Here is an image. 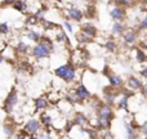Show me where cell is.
Returning <instances> with one entry per match:
<instances>
[{"label": "cell", "instance_id": "obj_1", "mask_svg": "<svg viewBox=\"0 0 147 139\" xmlns=\"http://www.w3.org/2000/svg\"><path fill=\"white\" fill-rule=\"evenodd\" d=\"M52 41L49 40L48 38H44V39H40V43H38L32 49V56L38 59H41V58H47V57L51 54L52 52Z\"/></svg>", "mask_w": 147, "mask_h": 139}, {"label": "cell", "instance_id": "obj_2", "mask_svg": "<svg viewBox=\"0 0 147 139\" xmlns=\"http://www.w3.org/2000/svg\"><path fill=\"white\" fill-rule=\"evenodd\" d=\"M56 75L58 77L63 79L65 81H72L74 77H75V70L70 64H63V66L58 67L56 70Z\"/></svg>", "mask_w": 147, "mask_h": 139}, {"label": "cell", "instance_id": "obj_3", "mask_svg": "<svg viewBox=\"0 0 147 139\" xmlns=\"http://www.w3.org/2000/svg\"><path fill=\"white\" fill-rule=\"evenodd\" d=\"M18 102V95L17 93H16L14 90L12 91V93L9 94V95L7 97V99H5V103H4V111L5 112H12L13 107L17 104Z\"/></svg>", "mask_w": 147, "mask_h": 139}, {"label": "cell", "instance_id": "obj_4", "mask_svg": "<svg viewBox=\"0 0 147 139\" xmlns=\"http://www.w3.org/2000/svg\"><path fill=\"white\" fill-rule=\"evenodd\" d=\"M39 129H40V122H39L38 120H28L25 126V132L27 133L30 137L32 134H35V133H38Z\"/></svg>", "mask_w": 147, "mask_h": 139}, {"label": "cell", "instance_id": "obj_5", "mask_svg": "<svg viewBox=\"0 0 147 139\" xmlns=\"http://www.w3.org/2000/svg\"><path fill=\"white\" fill-rule=\"evenodd\" d=\"M67 14H69V17L74 21H80L81 18H83V13H81L78 8H69V9H67Z\"/></svg>", "mask_w": 147, "mask_h": 139}, {"label": "cell", "instance_id": "obj_6", "mask_svg": "<svg viewBox=\"0 0 147 139\" xmlns=\"http://www.w3.org/2000/svg\"><path fill=\"white\" fill-rule=\"evenodd\" d=\"M75 93L80 97V99H85V98H88L89 97V91L86 90V88L85 86H83V85H79L78 88L75 89Z\"/></svg>", "mask_w": 147, "mask_h": 139}, {"label": "cell", "instance_id": "obj_7", "mask_svg": "<svg viewBox=\"0 0 147 139\" xmlns=\"http://www.w3.org/2000/svg\"><path fill=\"white\" fill-rule=\"evenodd\" d=\"M47 106H48V101H47V98H44V97H41V98H38L35 101V108H36V111H39V109H43V108H47Z\"/></svg>", "mask_w": 147, "mask_h": 139}, {"label": "cell", "instance_id": "obj_8", "mask_svg": "<svg viewBox=\"0 0 147 139\" xmlns=\"http://www.w3.org/2000/svg\"><path fill=\"white\" fill-rule=\"evenodd\" d=\"M13 8H14L16 10H20V12H26L27 5H26V3L22 1V0H16V1L13 3Z\"/></svg>", "mask_w": 147, "mask_h": 139}, {"label": "cell", "instance_id": "obj_9", "mask_svg": "<svg viewBox=\"0 0 147 139\" xmlns=\"http://www.w3.org/2000/svg\"><path fill=\"white\" fill-rule=\"evenodd\" d=\"M112 112H111V108L107 106H103L101 107V109H99V116L101 117H106V119H109V117H111Z\"/></svg>", "mask_w": 147, "mask_h": 139}, {"label": "cell", "instance_id": "obj_10", "mask_svg": "<svg viewBox=\"0 0 147 139\" xmlns=\"http://www.w3.org/2000/svg\"><path fill=\"white\" fill-rule=\"evenodd\" d=\"M40 121H41V124L45 125V126H51L52 122H53V120H52V117L49 116V115L43 113V115L40 116Z\"/></svg>", "mask_w": 147, "mask_h": 139}, {"label": "cell", "instance_id": "obj_11", "mask_svg": "<svg viewBox=\"0 0 147 139\" xmlns=\"http://www.w3.org/2000/svg\"><path fill=\"white\" fill-rule=\"evenodd\" d=\"M27 38L32 41H39L41 39V35H40V32H36V31H28Z\"/></svg>", "mask_w": 147, "mask_h": 139}, {"label": "cell", "instance_id": "obj_12", "mask_svg": "<svg viewBox=\"0 0 147 139\" xmlns=\"http://www.w3.org/2000/svg\"><path fill=\"white\" fill-rule=\"evenodd\" d=\"M83 32L85 34V35L88 36V38H92V36L96 35V30H94L93 26H84Z\"/></svg>", "mask_w": 147, "mask_h": 139}, {"label": "cell", "instance_id": "obj_13", "mask_svg": "<svg viewBox=\"0 0 147 139\" xmlns=\"http://www.w3.org/2000/svg\"><path fill=\"white\" fill-rule=\"evenodd\" d=\"M111 15H112V18H115V19H121L123 18V10L120 9V8H115V9L111 12Z\"/></svg>", "mask_w": 147, "mask_h": 139}, {"label": "cell", "instance_id": "obj_14", "mask_svg": "<svg viewBox=\"0 0 147 139\" xmlns=\"http://www.w3.org/2000/svg\"><path fill=\"white\" fill-rule=\"evenodd\" d=\"M75 121L78 125H81V126H84V125H86V119L83 116L81 113H78L75 117Z\"/></svg>", "mask_w": 147, "mask_h": 139}, {"label": "cell", "instance_id": "obj_15", "mask_svg": "<svg viewBox=\"0 0 147 139\" xmlns=\"http://www.w3.org/2000/svg\"><path fill=\"white\" fill-rule=\"evenodd\" d=\"M17 49L20 52H27L28 45L26 43H23V41H20V43H18V45H17Z\"/></svg>", "mask_w": 147, "mask_h": 139}, {"label": "cell", "instance_id": "obj_16", "mask_svg": "<svg viewBox=\"0 0 147 139\" xmlns=\"http://www.w3.org/2000/svg\"><path fill=\"white\" fill-rule=\"evenodd\" d=\"M110 83H111L112 85H120L121 80H120V77H117V76H110Z\"/></svg>", "mask_w": 147, "mask_h": 139}, {"label": "cell", "instance_id": "obj_17", "mask_svg": "<svg viewBox=\"0 0 147 139\" xmlns=\"http://www.w3.org/2000/svg\"><path fill=\"white\" fill-rule=\"evenodd\" d=\"M9 32V26L8 23H1L0 25V34H8Z\"/></svg>", "mask_w": 147, "mask_h": 139}, {"label": "cell", "instance_id": "obj_18", "mask_svg": "<svg viewBox=\"0 0 147 139\" xmlns=\"http://www.w3.org/2000/svg\"><path fill=\"white\" fill-rule=\"evenodd\" d=\"M134 39H136V35L133 32H127V34H125V40H127V41L132 43V41H134Z\"/></svg>", "mask_w": 147, "mask_h": 139}, {"label": "cell", "instance_id": "obj_19", "mask_svg": "<svg viewBox=\"0 0 147 139\" xmlns=\"http://www.w3.org/2000/svg\"><path fill=\"white\" fill-rule=\"evenodd\" d=\"M43 27L45 28V30H51L52 27H56V25L52 22H49V21H44L43 22Z\"/></svg>", "mask_w": 147, "mask_h": 139}, {"label": "cell", "instance_id": "obj_20", "mask_svg": "<svg viewBox=\"0 0 147 139\" xmlns=\"http://www.w3.org/2000/svg\"><path fill=\"white\" fill-rule=\"evenodd\" d=\"M98 124H99V126H101V128H107V126H109V121H107L106 117H101Z\"/></svg>", "mask_w": 147, "mask_h": 139}, {"label": "cell", "instance_id": "obj_21", "mask_svg": "<svg viewBox=\"0 0 147 139\" xmlns=\"http://www.w3.org/2000/svg\"><path fill=\"white\" fill-rule=\"evenodd\" d=\"M80 101V97L78 95V94H70L69 95V102H79Z\"/></svg>", "mask_w": 147, "mask_h": 139}, {"label": "cell", "instance_id": "obj_22", "mask_svg": "<svg viewBox=\"0 0 147 139\" xmlns=\"http://www.w3.org/2000/svg\"><path fill=\"white\" fill-rule=\"evenodd\" d=\"M36 22H38V18H36L35 15H32V17H28L27 19H26V23H27V25H35Z\"/></svg>", "mask_w": 147, "mask_h": 139}, {"label": "cell", "instance_id": "obj_23", "mask_svg": "<svg viewBox=\"0 0 147 139\" xmlns=\"http://www.w3.org/2000/svg\"><path fill=\"white\" fill-rule=\"evenodd\" d=\"M58 40L59 41H66V43L69 41V40H67V38H66V35L63 34V31H62V30L58 32Z\"/></svg>", "mask_w": 147, "mask_h": 139}, {"label": "cell", "instance_id": "obj_24", "mask_svg": "<svg viewBox=\"0 0 147 139\" xmlns=\"http://www.w3.org/2000/svg\"><path fill=\"white\" fill-rule=\"evenodd\" d=\"M129 84H130V86H133V88H138V86H140V81L136 80V79H130Z\"/></svg>", "mask_w": 147, "mask_h": 139}, {"label": "cell", "instance_id": "obj_25", "mask_svg": "<svg viewBox=\"0 0 147 139\" xmlns=\"http://www.w3.org/2000/svg\"><path fill=\"white\" fill-rule=\"evenodd\" d=\"M121 25H119V23H115V25H114V30H112V31H114V32L115 34H120V32H121Z\"/></svg>", "mask_w": 147, "mask_h": 139}, {"label": "cell", "instance_id": "obj_26", "mask_svg": "<svg viewBox=\"0 0 147 139\" xmlns=\"http://www.w3.org/2000/svg\"><path fill=\"white\" fill-rule=\"evenodd\" d=\"M4 133H5V135H12L13 128L12 126H4Z\"/></svg>", "mask_w": 147, "mask_h": 139}, {"label": "cell", "instance_id": "obj_27", "mask_svg": "<svg viewBox=\"0 0 147 139\" xmlns=\"http://www.w3.org/2000/svg\"><path fill=\"white\" fill-rule=\"evenodd\" d=\"M35 17L38 18V19H43L44 18V10H38L35 14Z\"/></svg>", "mask_w": 147, "mask_h": 139}, {"label": "cell", "instance_id": "obj_28", "mask_svg": "<svg viewBox=\"0 0 147 139\" xmlns=\"http://www.w3.org/2000/svg\"><path fill=\"white\" fill-rule=\"evenodd\" d=\"M137 58H138V61H143V59H145V54H143L141 50H138V53H137Z\"/></svg>", "mask_w": 147, "mask_h": 139}, {"label": "cell", "instance_id": "obj_29", "mask_svg": "<svg viewBox=\"0 0 147 139\" xmlns=\"http://www.w3.org/2000/svg\"><path fill=\"white\" fill-rule=\"evenodd\" d=\"M63 25H65V27H66V28H67V31H70V32H72V26H71V25H70V23H69V22H65V23H63Z\"/></svg>", "mask_w": 147, "mask_h": 139}, {"label": "cell", "instance_id": "obj_30", "mask_svg": "<svg viewBox=\"0 0 147 139\" xmlns=\"http://www.w3.org/2000/svg\"><path fill=\"white\" fill-rule=\"evenodd\" d=\"M117 4H129L132 0H116Z\"/></svg>", "mask_w": 147, "mask_h": 139}, {"label": "cell", "instance_id": "obj_31", "mask_svg": "<svg viewBox=\"0 0 147 139\" xmlns=\"http://www.w3.org/2000/svg\"><path fill=\"white\" fill-rule=\"evenodd\" d=\"M107 48H109L110 50H112V49L115 48V44H114V43H111V41H109V43H107Z\"/></svg>", "mask_w": 147, "mask_h": 139}, {"label": "cell", "instance_id": "obj_32", "mask_svg": "<svg viewBox=\"0 0 147 139\" xmlns=\"http://www.w3.org/2000/svg\"><path fill=\"white\" fill-rule=\"evenodd\" d=\"M4 1H5V4H13L16 0H4Z\"/></svg>", "mask_w": 147, "mask_h": 139}, {"label": "cell", "instance_id": "obj_33", "mask_svg": "<svg viewBox=\"0 0 147 139\" xmlns=\"http://www.w3.org/2000/svg\"><path fill=\"white\" fill-rule=\"evenodd\" d=\"M142 130H143V133H145V134H147V122L143 125V129Z\"/></svg>", "mask_w": 147, "mask_h": 139}, {"label": "cell", "instance_id": "obj_34", "mask_svg": "<svg viewBox=\"0 0 147 139\" xmlns=\"http://www.w3.org/2000/svg\"><path fill=\"white\" fill-rule=\"evenodd\" d=\"M142 28H147V19H145V22L142 23Z\"/></svg>", "mask_w": 147, "mask_h": 139}, {"label": "cell", "instance_id": "obj_35", "mask_svg": "<svg viewBox=\"0 0 147 139\" xmlns=\"http://www.w3.org/2000/svg\"><path fill=\"white\" fill-rule=\"evenodd\" d=\"M142 75H143V76H146V77H147V68H146L145 71H142Z\"/></svg>", "mask_w": 147, "mask_h": 139}, {"label": "cell", "instance_id": "obj_36", "mask_svg": "<svg viewBox=\"0 0 147 139\" xmlns=\"http://www.w3.org/2000/svg\"><path fill=\"white\" fill-rule=\"evenodd\" d=\"M1 62H3V57L0 56V63H1Z\"/></svg>", "mask_w": 147, "mask_h": 139}, {"label": "cell", "instance_id": "obj_37", "mask_svg": "<svg viewBox=\"0 0 147 139\" xmlns=\"http://www.w3.org/2000/svg\"><path fill=\"white\" fill-rule=\"evenodd\" d=\"M145 90H146V91H147V85H146V86H145Z\"/></svg>", "mask_w": 147, "mask_h": 139}]
</instances>
